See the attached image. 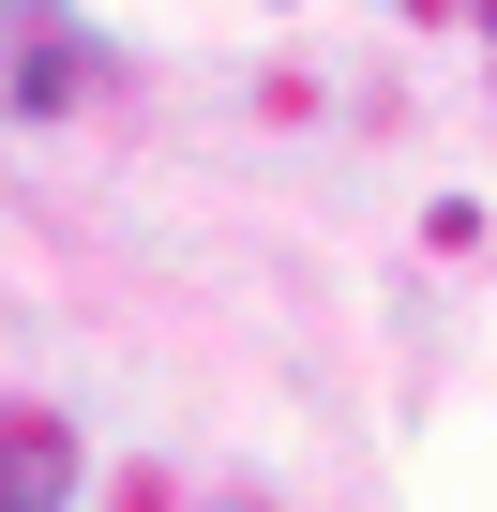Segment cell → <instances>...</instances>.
<instances>
[{
  "label": "cell",
  "mask_w": 497,
  "mask_h": 512,
  "mask_svg": "<svg viewBox=\"0 0 497 512\" xmlns=\"http://www.w3.org/2000/svg\"><path fill=\"white\" fill-rule=\"evenodd\" d=\"M91 76H106V46L76 31V0H0V136H16V121H61Z\"/></svg>",
  "instance_id": "cell-1"
}]
</instances>
